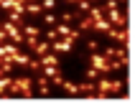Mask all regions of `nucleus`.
Listing matches in <instances>:
<instances>
[{
    "instance_id": "18",
    "label": "nucleus",
    "mask_w": 135,
    "mask_h": 104,
    "mask_svg": "<svg viewBox=\"0 0 135 104\" xmlns=\"http://www.w3.org/2000/svg\"><path fill=\"white\" fill-rule=\"evenodd\" d=\"M59 86H64L69 94H79V89H76V84H74V81H66V79H61V81H59Z\"/></svg>"
},
{
    "instance_id": "17",
    "label": "nucleus",
    "mask_w": 135,
    "mask_h": 104,
    "mask_svg": "<svg viewBox=\"0 0 135 104\" xmlns=\"http://www.w3.org/2000/svg\"><path fill=\"white\" fill-rule=\"evenodd\" d=\"M38 64H41V66H54V64H59V61L54 59V53L49 51V53H44V56H41V61H38Z\"/></svg>"
},
{
    "instance_id": "2",
    "label": "nucleus",
    "mask_w": 135,
    "mask_h": 104,
    "mask_svg": "<svg viewBox=\"0 0 135 104\" xmlns=\"http://www.w3.org/2000/svg\"><path fill=\"white\" fill-rule=\"evenodd\" d=\"M33 81H31L28 76H18V79H10V86H8V94L13 97V94H21V97L28 99L31 94H33Z\"/></svg>"
},
{
    "instance_id": "24",
    "label": "nucleus",
    "mask_w": 135,
    "mask_h": 104,
    "mask_svg": "<svg viewBox=\"0 0 135 104\" xmlns=\"http://www.w3.org/2000/svg\"><path fill=\"white\" fill-rule=\"evenodd\" d=\"M61 20H64V23H69V20H76V15H71V13H64V15H61Z\"/></svg>"
},
{
    "instance_id": "16",
    "label": "nucleus",
    "mask_w": 135,
    "mask_h": 104,
    "mask_svg": "<svg viewBox=\"0 0 135 104\" xmlns=\"http://www.w3.org/2000/svg\"><path fill=\"white\" fill-rule=\"evenodd\" d=\"M94 30H99V33H107V30H110V20H107V18H99V20H94Z\"/></svg>"
},
{
    "instance_id": "12",
    "label": "nucleus",
    "mask_w": 135,
    "mask_h": 104,
    "mask_svg": "<svg viewBox=\"0 0 135 104\" xmlns=\"http://www.w3.org/2000/svg\"><path fill=\"white\" fill-rule=\"evenodd\" d=\"M33 51L38 53V56H44V53L51 51V41H36V46H33Z\"/></svg>"
},
{
    "instance_id": "23",
    "label": "nucleus",
    "mask_w": 135,
    "mask_h": 104,
    "mask_svg": "<svg viewBox=\"0 0 135 104\" xmlns=\"http://www.w3.org/2000/svg\"><path fill=\"white\" fill-rule=\"evenodd\" d=\"M41 8H44V10H54V0H44Z\"/></svg>"
},
{
    "instance_id": "25",
    "label": "nucleus",
    "mask_w": 135,
    "mask_h": 104,
    "mask_svg": "<svg viewBox=\"0 0 135 104\" xmlns=\"http://www.w3.org/2000/svg\"><path fill=\"white\" fill-rule=\"evenodd\" d=\"M44 23H46V25H51V28H54V15L49 13V15H46V18H44Z\"/></svg>"
},
{
    "instance_id": "9",
    "label": "nucleus",
    "mask_w": 135,
    "mask_h": 104,
    "mask_svg": "<svg viewBox=\"0 0 135 104\" xmlns=\"http://www.w3.org/2000/svg\"><path fill=\"white\" fill-rule=\"evenodd\" d=\"M21 33L26 36V41H36V38H38V28H36V25H26V23H23Z\"/></svg>"
},
{
    "instance_id": "14",
    "label": "nucleus",
    "mask_w": 135,
    "mask_h": 104,
    "mask_svg": "<svg viewBox=\"0 0 135 104\" xmlns=\"http://www.w3.org/2000/svg\"><path fill=\"white\" fill-rule=\"evenodd\" d=\"M36 81H38V91H41V94H49V84H51V79L44 74V76H38Z\"/></svg>"
},
{
    "instance_id": "8",
    "label": "nucleus",
    "mask_w": 135,
    "mask_h": 104,
    "mask_svg": "<svg viewBox=\"0 0 135 104\" xmlns=\"http://www.w3.org/2000/svg\"><path fill=\"white\" fill-rule=\"evenodd\" d=\"M51 48L59 51V53H66V51L74 48V41H71V38H56V41H51Z\"/></svg>"
},
{
    "instance_id": "1",
    "label": "nucleus",
    "mask_w": 135,
    "mask_h": 104,
    "mask_svg": "<svg viewBox=\"0 0 135 104\" xmlns=\"http://www.w3.org/2000/svg\"><path fill=\"white\" fill-rule=\"evenodd\" d=\"M89 66L94 69V71H99V74H112V71H117V69H125V66H122V61L107 59L105 53H97V51H92Z\"/></svg>"
},
{
    "instance_id": "22",
    "label": "nucleus",
    "mask_w": 135,
    "mask_h": 104,
    "mask_svg": "<svg viewBox=\"0 0 135 104\" xmlns=\"http://www.w3.org/2000/svg\"><path fill=\"white\" fill-rule=\"evenodd\" d=\"M89 8H92V3H89V0H82V3H79V13H87V10H89Z\"/></svg>"
},
{
    "instance_id": "6",
    "label": "nucleus",
    "mask_w": 135,
    "mask_h": 104,
    "mask_svg": "<svg viewBox=\"0 0 135 104\" xmlns=\"http://www.w3.org/2000/svg\"><path fill=\"white\" fill-rule=\"evenodd\" d=\"M107 20H110V25L112 28H125L128 25V15H122V13H117V10H107Z\"/></svg>"
},
{
    "instance_id": "3",
    "label": "nucleus",
    "mask_w": 135,
    "mask_h": 104,
    "mask_svg": "<svg viewBox=\"0 0 135 104\" xmlns=\"http://www.w3.org/2000/svg\"><path fill=\"white\" fill-rule=\"evenodd\" d=\"M94 86H97V91H102V94H120L122 89H125V81H120V79H110V76H102V79H97L94 81Z\"/></svg>"
},
{
    "instance_id": "4",
    "label": "nucleus",
    "mask_w": 135,
    "mask_h": 104,
    "mask_svg": "<svg viewBox=\"0 0 135 104\" xmlns=\"http://www.w3.org/2000/svg\"><path fill=\"white\" fill-rule=\"evenodd\" d=\"M0 28L5 30V36L10 38V41H13L15 46H18V43H26V36H23V33H21V28H18V25H15V23H10V20H5V23H0Z\"/></svg>"
},
{
    "instance_id": "13",
    "label": "nucleus",
    "mask_w": 135,
    "mask_h": 104,
    "mask_svg": "<svg viewBox=\"0 0 135 104\" xmlns=\"http://www.w3.org/2000/svg\"><path fill=\"white\" fill-rule=\"evenodd\" d=\"M79 30H94V20L89 15H82L79 18Z\"/></svg>"
},
{
    "instance_id": "10",
    "label": "nucleus",
    "mask_w": 135,
    "mask_h": 104,
    "mask_svg": "<svg viewBox=\"0 0 135 104\" xmlns=\"http://www.w3.org/2000/svg\"><path fill=\"white\" fill-rule=\"evenodd\" d=\"M76 89H79V94H87V97H94V91H97V86H94V81H84V84H76Z\"/></svg>"
},
{
    "instance_id": "19",
    "label": "nucleus",
    "mask_w": 135,
    "mask_h": 104,
    "mask_svg": "<svg viewBox=\"0 0 135 104\" xmlns=\"http://www.w3.org/2000/svg\"><path fill=\"white\" fill-rule=\"evenodd\" d=\"M41 10H44V8L38 5V3H26V13H31V15H38Z\"/></svg>"
},
{
    "instance_id": "20",
    "label": "nucleus",
    "mask_w": 135,
    "mask_h": 104,
    "mask_svg": "<svg viewBox=\"0 0 135 104\" xmlns=\"http://www.w3.org/2000/svg\"><path fill=\"white\" fill-rule=\"evenodd\" d=\"M10 23H15V25L21 28V25H23L26 20H23V15H21V13H13V10H10Z\"/></svg>"
},
{
    "instance_id": "15",
    "label": "nucleus",
    "mask_w": 135,
    "mask_h": 104,
    "mask_svg": "<svg viewBox=\"0 0 135 104\" xmlns=\"http://www.w3.org/2000/svg\"><path fill=\"white\" fill-rule=\"evenodd\" d=\"M31 61H33V59H28L26 53H18V56L13 59V64H15V66H26V69H28V66H31Z\"/></svg>"
},
{
    "instance_id": "27",
    "label": "nucleus",
    "mask_w": 135,
    "mask_h": 104,
    "mask_svg": "<svg viewBox=\"0 0 135 104\" xmlns=\"http://www.w3.org/2000/svg\"><path fill=\"white\" fill-rule=\"evenodd\" d=\"M66 3H71V5H79V3H82V0H66Z\"/></svg>"
},
{
    "instance_id": "5",
    "label": "nucleus",
    "mask_w": 135,
    "mask_h": 104,
    "mask_svg": "<svg viewBox=\"0 0 135 104\" xmlns=\"http://www.w3.org/2000/svg\"><path fill=\"white\" fill-rule=\"evenodd\" d=\"M107 36L112 38V41H117L120 46H128V43H130V33H128L125 28H112V25H110V30H107Z\"/></svg>"
},
{
    "instance_id": "11",
    "label": "nucleus",
    "mask_w": 135,
    "mask_h": 104,
    "mask_svg": "<svg viewBox=\"0 0 135 104\" xmlns=\"http://www.w3.org/2000/svg\"><path fill=\"white\" fill-rule=\"evenodd\" d=\"M13 66H15V64H13V59H10V56H0V76L8 74Z\"/></svg>"
},
{
    "instance_id": "7",
    "label": "nucleus",
    "mask_w": 135,
    "mask_h": 104,
    "mask_svg": "<svg viewBox=\"0 0 135 104\" xmlns=\"http://www.w3.org/2000/svg\"><path fill=\"white\" fill-rule=\"evenodd\" d=\"M56 36L59 38H71V41H79V30H71L69 28V23H61V25H56Z\"/></svg>"
},
{
    "instance_id": "21",
    "label": "nucleus",
    "mask_w": 135,
    "mask_h": 104,
    "mask_svg": "<svg viewBox=\"0 0 135 104\" xmlns=\"http://www.w3.org/2000/svg\"><path fill=\"white\" fill-rule=\"evenodd\" d=\"M117 3H120V0H107L105 8H102V13H107V10H117Z\"/></svg>"
},
{
    "instance_id": "26",
    "label": "nucleus",
    "mask_w": 135,
    "mask_h": 104,
    "mask_svg": "<svg viewBox=\"0 0 135 104\" xmlns=\"http://www.w3.org/2000/svg\"><path fill=\"white\" fill-rule=\"evenodd\" d=\"M5 38H8V36H5V30L0 28V41H5Z\"/></svg>"
}]
</instances>
